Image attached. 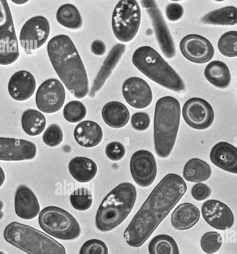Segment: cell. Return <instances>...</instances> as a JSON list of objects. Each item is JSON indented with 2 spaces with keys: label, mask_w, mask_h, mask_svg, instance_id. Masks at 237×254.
<instances>
[{
  "label": "cell",
  "mask_w": 237,
  "mask_h": 254,
  "mask_svg": "<svg viewBox=\"0 0 237 254\" xmlns=\"http://www.w3.org/2000/svg\"><path fill=\"white\" fill-rule=\"evenodd\" d=\"M187 190L183 179L170 173L153 189L123 233L133 247L141 246L175 207Z\"/></svg>",
  "instance_id": "cell-1"
},
{
  "label": "cell",
  "mask_w": 237,
  "mask_h": 254,
  "mask_svg": "<svg viewBox=\"0 0 237 254\" xmlns=\"http://www.w3.org/2000/svg\"><path fill=\"white\" fill-rule=\"evenodd\" d=\"M52 64L60 79L76 98L86 96L88 80L83 62L70 38L61 34L53 37L47 45Z\"/></svg>",
  "instance_id": "cell-2"
},
{
  "label": "cell",
  "mask_w": 237,
  "mask_h": 254,
  "mask_svg": "<svg viewBox=\"0 0 237 254\" xmlns=\"http://www.w3.org/2000/svg\"><path fill=\"white\" fill-rule=\"evenodd\" d=\"M179 102L171 96L159 99L155 106L154 121V148L157 155L168 157L174 146L179 125Z\"/></svg>",
  "instance_id": "cell-3"
},
{
  "label": "cell",
  "mask_w": 237,
  "mask_h": 254,
  "mask_svg": "<svg viewBox=\"0 0 237 254\" xmlns=\"http://www.w3.org/2000/svg\"><path fill=\"white\" fill-rule=\"evenodd\" d=\"M137 196L135 187L124 182L113 189L104 198L96 215L97 228L107 232L121 224L131 211Z\"/></svg>",
  "instance_id": "cell-4"
},
{
  "label": "cell",
  "mask_w": 237,
  "mask_h": 254,
  "mask_svg": "<svg viewBox=\"0 0 237 254\" xmlns=\"http://www.w3.org/2000/svg\"><path fill=\"white\" fill-rule=\"evenodd\" d=\"M132 62L146 77L162 87L178 93L184 91L185 87L181 78L152 47L146 46L137 49Z\"/></svg>",
  "instance_id": "cell-5"
},
{
  "label": "cell",
  "mask_w": 237,
  "mask_h": 254,
  "mask_svg": "<svg viewBox=\"0 0 237 254\" xmlns=\"http://www.w3.org/2000/svg\"><path fill=\"white\" fill-rule=\"evenodd\" d=\"M5 241L29 254H66L64 247L44 233L17 222L5 228Z\"/></svg>",
  "instance_id": "cell-6"
},
{
  "label": "cell",
  "mask_w": 237,
  "mask_h": 254,
  "mask_svg": "<svg viewBox=\"0 0 237 254\" xmlns=\"http://www.w3.org/2000/svg\"><path fill=\"white\" fill-rule=\"evenodd\" d=\"M38 221L45 232L59 239L73 240L81 233L80 227L76 219L68 212L57 206H50L43 209Z\"/></svg>",
  "instance_id": "cell-7"
},
{
  "label": "cell",
  "mask_w": 237,
  "mask_h": 254,
  "mask_svg": "<svg viewBox=\"0 0 237 254\" xmlns=\"http://www.w3.org/2000/svg\"><path fill=\"white\" fill-rule=\"evenodd\" d=\"M141 19L139 5L134 0H121L116 4L112 19L115 37L121 42L133 39L138 30Z\"/></svg>",
  "instance_id": "cell-8"
},
{
  "label": "cell",
  "mask_w": 237,
  "mask_h": 254,
  "mask_svg": "<svg viewBox=\"0 0 237 254\" xmlns=\"http://www.w3.org/2000/svg\"><path fill=\"white\" fill-rule=\"evenodd\" d=\"M0 63L12 64L18 58L19 52L13 19L7 1L0 0Z\"/></svg>",
  "instance_id": "cell-9"
},
{
  "label": "cell",
  "mask_w": 237,
  "mask_h": 254,
  "mask_svg": "<svg viewBox=\"0 0 237 254\" xmlns=\"http://www.w3.org/2000/svg\"><path fill=\"white\" fill-rule=\"evenodd\" d=\"M141 4L151 19L157 41L163 55L168 59L174 58L176 54L175 43L157 3L153 0H143Z\"/></svg>",
  "instance_id": "cell-10"
},
{
  "label": "cell",
  "mask_w": 237,
  "mask_h": 254,
  "mask_svg": "<svg viewBox=\"0 0 237 254\" xmlns=\"http://www.w3.org/2000/svg\"><path fill=\"white\" fill-rule=\"evenodd\" d=\"M50 25L48 19L41 15L28 19L22 27L19 40L21 47L27 54L42 46L48 39Z\"/></svg>",
  "instance_id": "cell-11"
},
{
  "label": "cell",
  "mask_w": 237,
  "mask_h": 254,
  "mask_svg": "<svg viewBox=\"0 0 237 254\" xmlns=\"http://www.w3.org/2000/svg\"><path fill=\"white\" fill-rule=\"evenodd\" d=\"M65 98V90L59 80L52 78L44 81L36 94V104L39 110L46 113L58 111Z\"/></svg>",
  "instance_id": "cell-12"
},
{
  "label": "cell",
  "mask_w": 237,
  "mask_h": 254,
  "mask_svg": "<svg viewBox=\"0 0 237 254\" xmlns=\"http://www.w3.org/2000/svg\"><path fill=\"white\" fill-rule=\"evenodd\" d=\"M182 114L185 123L196 129H205L211 126L214 112L211 105L203 99L193 97L184 104Z\"/></svg>",
  "instance_id": "cell-13"
},
{
  "label": "cell",
  "mask_w": 237,
  "mask_h": 254,
  "mask_svg": "<svg viewBox=\"0 0 237 254\" xmlns=\"http://www.w3.org/2000/svg\"><path fill=\"white\" fill-rule=\"evenodd\" d=\"M130 170L133 179L138 186H150L154 182L157 174L154 155L146 150L136 151L131 157Z\"/></svg>",
  "instance_id": "cell-14"
},
{
  "label": "cell",
  "mask_w": 237,
  "mask_h": 254,
  "mask_svg": "<svg viewBox=\"0 0 237 254\" xmlns=\"http://www.w3.org/2000/svg\"><path fill=\"white\" fill-rule=\"evenodd\" d=\"M179 48L184 57L196 64L207 63L214 55V49L210 41L197 34L184 37L180 41Z\"/></svg>",
  "instance_id": "cell-15"
},
{
  "label": "cell",
  "mask_w": 237,
  "mask_h": 254,
  "mask_svg": "<svg viewBox=\"0 0 237 254\" xmlns=\"http://www.w3.org/2000/svg\"><path fill=\"white\" fill-rule=\"evenodd\" d=\"M201 213L205 221L216 229L228 230L234 224L232 211L226 204L218 200L205 201L201 206Z\"/></svg>",
  "instance_id": "cell-16"
},
{
  "label": "cell",
  "mask_w": 237,
  "mask_h": 254,
  "mask_svg": "<svg viewBox=\"0 0 237 254\" xmlns=\"http://www.w3.org/2000/svg\"><path fill=\"white\" fill-rule=\"evenodd\" d=\"M37 148L28 140L14 138H0V159L2 161H22L35 158Z\"/></svg>",
  "instance_id": "cell-17"
},
{
  "label": "cell",
  "mask_w": 237,
  "mask_h": 254,
  "mask_svg": "<svg viewBox=\"0 0 237 254\" xmlns=\"http://www.w3.org/2000/svg\"><path fill=\"white\" fill-rule=\"evenodd\" d=\"M122 92L126 102L136 109L148 106L152 101V92L148 83L138 77H131L123 83Z\"/></svg>",
  "instance_id": "cell-18"
},
{
  "label": "cell",
  "mask_w": 237,
  "mask_h": 254,
  "mask_svg": "<svg viewBox=\"0 0 237 254\" xmlns=\"http://www.w3.org/2000/svg\"><path fill=\"white\" fill-rule=\"evenodd\" d=\"M125 50V45L119 43L114 46L111 49L93 81L89 92V96L90 97L94 98L102 87L119 62Z\"/></svg>",
  "instance_id": "cell-19"
},
{
  "label": "cell",
  "mask_w": 237,
  "mask_h": 254,
  "mask_svg": "<svg viewBox=\"0 0 237 254\" xmlns=\"http://www.w3.org/2000/svg\"><path fill=\"white\" fill-rule=\"evenodd\" d=\"M14 207L17 215L24 219L34 218L40 209L36 196L25 185H20L17 188L15 194Z\"/></svg>",
  "instance_id": "cell-20"
},
{
  "label": "cell",
  "mask_w": 237,
  "mask_h": 254,
  "mask_svg": "<svg viewBox=\"0 0 237 254\" xmlns=\"http://www.w3.org/2000/svg\"><path fill=\"white\" fill-rule=\"evenodd\" d=\"M36 81L29 71L21 70L14 73L8 84V91L10 96L17 101H24L34 93Z\"/></svg>",
  "instance_id": "cell-21"
},
{
  "label": "cell",
  "mask_w": 237,
  "mask_h": 254,
  "mask_svg": "<svg viewBox=\"0 0 237 254\" xmlns=\"http://www.w3.org/2000/svg\"><path fill=\"white\" fill-rule=\"evenodd\" d=\"M210 159L215 166L237 174V148L226 142L217 143L212 148Z\"/></svg>",
  "instance_id": "cell-22"
},
{
  "label": "cell",
  "mask_w": 237,
  "mask_h": 254,
  "mask_svg": "<svg viewBox=\"0 0 237 254\" xmlns=\"http://www.w3.org/2000/svg\"><path fill=\"white\" fill-rule=\"evenodd\" d=\"M74 137L76 142L84 147H93L98 145L103 138L101 127L91 121H84L75 127Z\"/></svg>",
  "instance_id": "cell-23"
},
{
  "label": "cell",
  "mask_w": 237,
  "mask_h": 254,
  "mask_svg": "<svg viewBox=\"0 0 237 254\" xmlns=\"http://www.w3.org/2000/svg\"><path fill=\"white\" fill-rule=\"evenodd\" d=\"M200 213L198 208L190 203H183L178 205L172 213L171 224L179 230L190 229L198 221Z\"/></svg>",
  "instance_id": "cell-24"
},
{
  "label": "cell",
  "mask_w": 237,
  "mask_h": 254,
  "mask_svg": "<svg viewBox=\"0 0 237 254\" xmlns=\"http://www.w3.org/2000/svg\"><path fill=\"white\" fill-rule=\"evenodd\" d=\"M102 116L107 125L118 128L127 124L130 114L127 108L123 104L118 101H112L104 106Z\"/></svg>",
  "instance_id": "cell-25"
},
{
  "label": "cell",
  "mask_w": 237,
  "mask_h": 254,
  "mask_svg": "<svg viewBox=\"0 0 237 254\" xmlns=\"http://www.w3.org/2000/svg\"><path fill=\"white\" fill-rule=\"evenodd\" d=\"M68 170L76 181L86 183L92 180L96 176L97 166L92 160L85 157L77 156L69 161Z\"/></svg>",
  "instance_id": "cell-26"
},
{
  "label": "cell",
  "mask_w": 237,
  "mask_h": 254,
  "mask_svg": "<svg viewBox=\"0 0 237 254\" xmlns=\"http://www.w3.org/2000/svg\"><path fill=\"white\" fill-rule=\"evenodd\" d=\"M204 76L211 84L221 89L227 88L231 81L228 67L220 61H213L209 63L205 68Z\"/></svg>",
  "instance_id": "cell-27"
},
{
  "label": "cell",
  "mask_w": 237,
  "mask_h": 254,
  "mask_svg": "<svg viewBox=\"0 0 237 254\" xmlns=\"http://www.w3.org/2000/svg\"><path fill=\"white\" fill-rule=\"evenodd\" d=\"M212 174L211 166L199 158L189 159L185 164L182 175L188 182L200 183L208 180Z\"/></svg>",
  "instance_id": "cell-28"
},
{
  "label": "cell",
  "mask_w": 237,
  "mask_h": 254,
  "mask_svg": "<svg viewBox=\"0 0 237 254\" xmlns=\"http://www.w3.org/2000/svg\"><path fill=\"white\" fill-rule=\"evenodd\" d=\"M205 24L213 25H235L237 24V8L227 6L211 11L201 19Z\"/></svg>",
  "instance_id": "cell-29"
},
{
  "label": "cell",
  "mask_w": 237,
  "mask_h": 254,
  "mask_svg": "<svg viewBox=\"0 0 237 254\" xmlns=\"http://www.w3.org/2000/svg\"><path fill=\"white\" fill-rule=\"evenodd\" d=\"M46 124L45 116L39 111L32 109L25 111L21 117L23 130L30 136L40 134L44 130Z\"/></svg>",
  "instance_id": "cell-30"
},
{
  "label": "cell",
  "mask_w": 237,
  "mask_h": 254,
  "mask_svg": "<svg viewBox=\"0 0 237 254\" xmlns=\"http://www.w3.org/2000/svg\"><path fill=\"white\" fill-rule=\"evenodd\" d=\"M57 21L62 26L71 29H78L82 25L81 14L73 4L65 3L61 5L56 13Z\"/></svg>",
  "instance_id": "cell-31"
},
{
  "label": "cell",
  "mask_w": 237,
  "mask_h": 254,
  "mask_svg": "<svg viewBox=\"0 0 237 254\" xmlns=\"http://www.w3.org/2000/svg\"><path fill=\"white\" fill-rule=\"evenodd\" d=\"M150 254H179L178 245L171 236L160 234L155 236L148 245Z\"/></svg>",
  "instance_id": "cell-32"
},
{
  "label": "cell",
  "mask_w": 237,
  "mask_h": 254,
  "mask_svg": "<svg viewBox=\"0 0 237 254\" xmlns=\"http://www.w3.org/2000/svg\"><path fill=\"white\" fill-rule=\"evenodd\" d=\"M218 49L227 57L237 56V31H230L223 34L218 43Z\"/></svg>",
  "instance_id": "cell-33"
},
{
  "label": "cell",
  "mask_w": 237,
  "mask_h": 254,
  "mask_svg": "<svg viewBox=\"0 0 237 254\" xmlns=\"http://www.w3.org/2000/svg\"><path fill=\"white\" fill-rule=\"evenodd\" d=\"M70 201L72 207L78 210L88 209L93 201L91 191L85 188H79L73 191L70 195Z\"/></svg>",
  "instance_id": "cell-34"
},
{
  "label": "cell",
  "mask_w": 237,
  "mask_h": 254,
  "mask_svg": "<svg viewBox=\"0 0 237 254\" xmlns=\"http://www.w3.org/2000/svg\"><path fill=\"white\" fill-rule=\"evenodd\" d=\"M86 109L81 102L72 101L64 107L63 115L64 119L70 123H77L82 120L86 115Z\"/></svg>",
  "instance_id": "cell-35"
},
{
  "label": "cell",
  "mask_w": 237,
  "mask_h": 254,
  "mask_svg": "<svg viewBox=\"0 0 237 254\" xmlns=\"http://www.w3.org/2000/svg\"><path fill=\"white\" fill-rule=\"evenodd\" d=\"M222 244V237L216 231H209L204 233L200 239L201 247L207 254L217 252L220 249Z\"/></svg>",
  "instance_id": "cell-36"
},
{
  "label": "cell",
  "mask_w": 237,
  "mask_h": 254,
  "mask_svg": "<svg viewBox=\"0 0 237 254\" xmlns=\"http://www.w3.org/2000/svg\"><path fill=\"white\" fill-rule=\"evenodd\" d=\"M63 133L60 127L56 124L49 126L43 135V142L48 146L55 147L62 141Z\"/></svg>",
  "instance_id": "cell-37"
},
{
  "label": "cell",
  "mask_w": 237,
  "mask_h": 254,
  "mask_svg": "<svg viewBox=\"0 0 237 254\" xmlns=\"http://www.w3.org/2000/svg\"><path fill=\"white\" fill-rule=\"evenodd\" d=\"M79 254H108V249L102 241L96 239H91L84 243Z\"/></svg>",
  "instance_id": "cell-38"
},
{
  "label": "cell",
  "mask_w": 237,
  "mask_h": 254,
  "mask_svg": "<svg viewBox=\"0 0 237 254\" xmlns=\"http://www.w3.org/2000/svg\"><path fill=\"white\" fill-rule=\"evenodd\" d=\"M105 153L109 159L117 161L121 160L124 156L125 149L124 145L120 142L113 141L106 146Z\"/></svg>",
  "instance_id": "cell-39"
},
{
  "label": "cell",
  "mask_w": 237,
  "mask_h": 254,
  "mask_svg": "<svg viewBox=\"0 0 237 254\" xmlns=\"http://www.w3.org/2000/svg\"><path fill=\"white\" fill-rule=\"evenodd\" d=\"M132 127L138 131L146 130L150 124V118L149 115L144 112L134 113L131 118Z\"/></svg>",
  "instance_id": "cell-40"
},
{
  "label": "cell",
  "mask_w": 237,
  "mask_h": 254,
  "mask_svg": "<svg viewBox=\"0 0 237 254\" xmlns=\"http://www.w3.org/2000/svg\"><path fill=\"white\" fill-rule=\"evenodd\" d=\"M211 189L207 185L198 183L193 185L191 190L192 197L197 201H202L208 198L211 194Z\"/></svg>",
  "instance_id": "cell-41"
},
{
  "label": "cell",
  "mask_w": 237,
  "mask_h": 254,
  "mask_svg": "<svg viewBox=\"0 0 237 254\" xmlns=\"http://www.w3.org/2000/svg\"><path fill=\"white\" fill-rule=\"evenodd\" d=\"M167 18L171 21L179 20L183 16L184 9L181 5L173 2L168 4L165 10Z\"/></svg>",
  "instance_id": "cell-42"
},
{
  "label": "cell",
  "mask_w": 237,
  "mask_h": 254,
  "mask_svg": "<svg viewBox=\"0 0 237 254\" xmlns=\"http://www.w3.org/2000/svg\"><path fill=\"white\" fill-rule=\"evenodd\" d=\"M90 49L94 55L101 56L105 53L106 47L103 41L100 40H96L92 43Z\"/></svg>",
  "instance_id": "cell-43"
},
{
  "label": "cell",
  "mask_w": 237,
  "mask_h": 254,
  "mask_svg": "<svg viewBox=\"0 0 237 254\" xmlns=\"http://www.w3.org/2000/svg\"><path fill=\"white\" fill-rule=\"evenodd\" d=\"M28 0H12V1L14 3H15L17 4H23Z\"/></svg>",
  "instance_id": "cell-44"
},
{
  "label": "cell",
  "mask_w": 237,
  "mask_h": 254,
  "mask_svg": "<svg viewBox=\"0 0 237 254\" xmlns=\"http://www.w3.org/2000/svg\"><path fill=\"white\" fill-rule=\"evenodd\" d=\"M0 254H4L3 253H2V252H0Z\"/></svg>",
  "instance_id": "cell-45"
},
{
  "label": "cell",
  "mask_w": 237,
  "mask_h": 254,
  "mask_svg": "<svg viewBox=\"0 0 237 254\" xmlns=\"http://www.w3.org/2000/svg\"></svg>",
  "instance_id": "cell-46"
}]
</instances>
